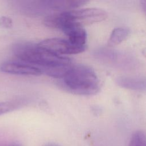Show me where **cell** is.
<instances>
[{
    "label": "cell",
    "mask_w": 146,
    "mask_h": 146,
    "mask_svg": "<svg viewBox=\"0 0 146 146\" xmlns=\"http://www.w3.org/2000/svg\"><path fill=\"white\" fill-rule=\"evenodd\" d=\"M11 51L21 61L38 67L49 76L61 79L72 65V60L30 42H18L13 44Z\"/></svg>",
    "instance_id": "1"
},
{
    "label": "cell",
    "mask_w": 146,
    "mask_h": 146,
    "mask_svg": "<svg viewBox=\"0 0 146 146\" xmlns=\"http://www.w3.org/2000/svg\"><path fill=\"white\" fill-rule=\"evenodd\" d=\"M64 90L80 95H93L100 90L99 80L95 71L83 64L72 65L59 81Z\"/></svg>",
    "instance_id": "2"
},
{
    "label": "cell",
    "mask_w": 146,
    "mask_h": 146,
    "mask_svg": "<svg viewBox=\"0 0 146 146\" xmlns=\"http://www.w3.org/2000/svg\"><path fill=\"white\" fill-rule=\"evenodd\" d=\"M40 47L55 54L60 55L76 54L86 50V46H79L68 39L52 38L44 39L38 43Z\"/></svg>",
    "instance_id": "3"
},
{
    "label": "cell",
    "mask_w": 146,
    "mask_h": 146,
    "mask_svg": "<svg viewBox=\"0 0 146 146\" xmlns=\"http://www.w3.org/2000/svg\"><path fill=\"white\" fill-rule=\"evenodd\" d=\"M68 13L71 19L82 26L103 21L107 17L106 11L98 8L73 10Z\"/></svg>",
    "instance_id": "4"
},
{
    "label": "cell",
    "mask_w": 146,
    "mask_h": 146,
    "mask_svg": "<svg viewBox=\"0 0 146 146\" xmlns=\"http://www.w3.org/2000/svg\"><path fill=\"white\" fill-rule=\"evenodd\" d=\"M0 71L6 74L18 75L38 76L43 74L38 67L22 61L4 62L0 65Z\"/></svg>",
    "instance_id": "5"
},
{
    "label": "cell",
    "mask_w": 146,
    "mask_h": 146,
    "mask_svg": "<svg viewBox=\"0 0 146 146\" xmlns=\"http://www.w3.org/2000/svg\"><path fill=\"white\" fill-rule=\"evenodd\" d=\"M117 84L121 87L135 91H144L145 79L144 78L132 77H119L116 80Z\"/></svg>",
    "instance_id": "6"
},
{
    "label": "cell",
    "mask_w": 146,
    "mask_h": 146,
    "mask_svg": "<svg viewBox=\"0 0 146 146\" xmlns=\"http://www.w3.org/2000/svg\"><path fill=\"white\" fill-rule=\"evenodd\" d=\"M129 33V30L127 28L117 27L113 29L108 40V44L111 46L119 44L128 36Z\"/></svg>",
    "instance_id": "7"
},
{
    "label": "cell",
    "mask_w": 146,
    "mask_h": 146,
    "mask_svg": "<svg viewBox=\"0 0 146 146\" xmlns=\"http://www.w3.org/2000/svg\"><path fill=\"white\" fill-rule=\"evenodd\" d=\"M25 104V100H16L0 102V116L11 112Z\"/></svg>",
    "instance_id": "8"
},
{
    "label": "cell",
    "mask_w": 146,
    "mask_h": 146,
    "mask_svg": "<svg viewBox=\"0 0 146 146\" xmlns=\"http://www.w3.org/2000/svg\"><path fill=\"white\" fill-rule=\"evenodd\" d=\"M128 146H146V137L144 132L136 131L132 135Z\"/></svg>",
    "instance_id": "9"
},
{
    "label": "cell",
    "mask_w": 146,
    "mask_h": 146,
    "mask_svg": "<svg viewBox=\"0 0 146 146\" xmlns=\"http://www.w3.org/2000/svg\"><path fill=\"white\" fill-rule=\"evenodd\" d=\"M13 26L12 19L6 16H2L0 17V26L5 29H10Z\"/></svg>",
    "instance_id": "10"
},
{
    "label": "cell",
    "mask_w": 146,
    "mask_h": 146,
    "mask_svg": "<svg viewBox=\"0 0 146 146\" xmlns=\"http://www.w3.org/2000/svg\"><path fill=\"white\" fill-rule=\"evenodd\" d=\"M0 146H23L22 144L18 143H13L7 145H0Z\"/></svg>",
    "instance_id": "11"
},
{
    "label": "cell",
    "mask_w": 146,
    "mask_h": 146,
    "mask_svg": "<svg viewBox=\"0 0 146 146\" xmlns=\"http://www.w3.org/2000/svg\"><path fill=\"white\" fill-rule=\"evenodd\" d=\"M146 2H145V1H143V2L141 3V6H142V8H143V9L144 10V11H145V7H146Z\"/></svg>",
    "instance_id": "12"
},
{
    "label": "cell",
    "mask_w": 146,
    "mask_h": 146,
    "mask_svg": "<svg viewBox=\"0 0 146 146\" xmlns=\"http://www.w3.org/2000/svg\"><path fill=\"white\" fill-rule=\"evenodd\" d=\"M44 146H60L56 144H54V143H49V144H47L46 145H44Z\"/></svg>",
    "instance_id": "13"
}]
</instances>
